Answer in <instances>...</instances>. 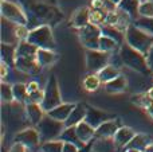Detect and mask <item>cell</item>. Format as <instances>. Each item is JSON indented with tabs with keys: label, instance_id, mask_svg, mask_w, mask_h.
I'll return each instance as SVG.
<instances>
[{
	"label": "cell",
	"instance_id": "1",
	"mask_svg": "<svg viewBox=\"0 0 153 152\" xmlns=\"http://www.w3.org/2000/svg\"><path fill=\"white\" fill-rule=\"evenodd\" d=\"M125 42L146 55L153 47V35L138 27L136 23H132L125 31Z\"/></svg>",
	"mask_w": 153,
	"mask_h": 152
},
{
	"label": "cell",
	"instance_id": "2",
	"mask_svg": "<svg viewBox=\"0 0 153 152\" xmlns=\"http://www.w3.org/2000/svg\"><path fill=\"white\" fill-rule=\"evenodd\" d=\"M120 55H121V59L124 62V66L129 67V69L134 70L137 73H141L144 75H148L152 73L148 66L146 55H144L138 50L133 48L126 42L120 47Z\"/></svg>",
	"mask_w": 153,
	"mask_h": 152
},
{
	"label": "cell",
	"instance_id": "3",
	"mask_svg": "<svg viewBox=\"0 0 153 152\" xmlns=\"http://www.w3.org/2000/svg\"><path fill=\"white\" fill-rule=\"evenodd\" d=\"M35 128L39 132L42 143H45V142H50V140L59 139V136L63 132V129L66 128V125H65L63 121L56 120V118L51 117L50 115L46 113L45 117L40 120V123Z\"/></svg>",
	"mask_w": 153,
	"mask_h": 152
},
{
	"label": "cell",
	"instance_id": "4",
	"mask_svg": "<svg viewBox=\"0 0 153 152\" xmlns=\"http://www.w3.org/2000/svg\"><path fill=\"white\" fill-rule=\"evenodd\" d=\"M27 40L32 45H35L38 48L54 50V47H55V39H54L53 35V30L47 24H42V26H38L35 28L30 30Z\"/></svg>",
	"mask_w": 153,
	"mask_h": 152
},
{
	"label": "cell",
	"instance_id": "5",
	"mask_svg": "<svg viewBox=\"0 0 153 152\" xmlns=\"http://www.w3.org/2000/svg\"><path fill=\"white\" fill-rule=\"evenodd\" d=\"M62 104V97H61V92H59V85H58V80L55 75H50L48 81L46 83L45 88V94H43V100L40 102L43 110L46 113L48 110L54 109L55 107Z\"/></svg>",
	"mask_w": 153,
	"mask_h": 152
},
{
	"label": "cell",
	"instance_id": "6",
	"mask_svg": "<svg viewBox=\"0 0 153 152\" xmlns=\"http://www.w3.org/2000/svg\"><path fill=\"white\" fill-rule=\"evenodd\" d=\"M79 40L86 50H100V39L102 37L101 26L90 22L87 26L79 28Z\"/></svg>",
	"mask_w": 153,
	"mask_h": 152
},
{
	"label": "cell",
	"instance_id": "7",
	"mask_svg": "<svg viewBox=\"0 0 153 152\" xmlns=\"http://www.w3.org/2000/svg\"><path fill=\"white\" fill-rule=\"evenodd\" d=\"M110 54L102 50H86V67L90 73L98 74L110 62Z\"/></svg>",
	"mask_w": 153,
	"mask_h": 152
},
{
	"label": "cell",
	"instance_id": "8",
	"mask_svg": "<svg viewBox=\"0 0 153 152\" xmlns=\"http://www.w3.org/2000/svg\"><path fill=\"white\" fill-rule=\"evenodd\" d=\"M1 16L15 24H23V26L28 24V18L24 13V11L15 3L7 1V0L1 1Z\"/></svg>",
	"mask_w": 153,
	"mask_h": 152
},
{
	"label": "cell",
	"instance_id": "9",
	"mask_svg": "<svg viewBox=\"0 0 153 152\" xmlns=\"http://www.w3.org/2000/svg\"><path fill=\"white\" fill-rule=\"evenodd\" d=\"M111 118H116V116L110 115V113H106L101 109H97V108H94V107L86 105V117H85V121L89 123L91 127H94L95 129L102 123H105V121H108V120H111Z\"/></svg>",
	"mask_w": 153,
	"mask_h": 152
},
{
	"label": "cell",
	"instance_id": "10",
	"mask_svg": "<svg viewBox=\"0 0 153 152\" xmlns=\"http://www.w3.org/2000/svg\"><path fill=\"white\" fill-rule=\"evenodd\" d=\"M13 142L22 143L27 148H35L36 145H39V143H42V140H40V135L38 129L34 127V128H27L16 133Z\"/></svg>",
	"mask_w": 153,
	"mask_h": 152
},
{
	"label": "cell",
	"instance_id": "11",
	"mask_svg": "<svg viewBox=\"0 0 153 152\" xmlns=\"http://www.w3.org/2000/svg\"><path fill=\"white\" fill-rule=\"evenodd\" d=\"M120 128H121V124L117 118L108 120L95 129V139H113Z\"/></svg>",
	"mask_w": 153,
	"mask_h": 152
},
{
	"label": "cell",
	"instance_id": "12",
	"mask_svg": "<svg viewBox=\"0 0 153 152\" xmlns=\"http://www.w3.org/2000/svg\"><path fill=\"white\" fill-rule=\"evenodd\" d=\"M16 27L18 24L7 20L1 16V43H8V45H19V39L16 35Z\"/></svg>",
	"mask_w": 153,
	"mask_h": 152
},
{
	"label": "cell",
	"instance_id": "13",
	"mask_svg": "<svg viewBox=\"0 0 153 152\" xmlns=\"http://www.w3.org/2000/svg\"><path fill=\"white\" fill-rule=\"evenodd\" d=\"M15 67L27 74H34V73L39 72L40 69L39 63L35 58H24V57H16Z\"/></svg>",
	"mask_w": 153,
	"mask_h": 152
},
{
	"label": "cell",
	"instance_id": "14",
	"mask_svg": "<svg viewBox=\"0 0 153 152\" xmlns=\"http://www.w3.org/2000/svg\"><path fill=\"white\" fill-rule=\"evenodd\" d=\"M26 115L28 117L30 123L34 127H36L38 124L40 123L43 117H45L46 112L43 110L42 105L36 104V102H27L26 104Z\"/></svg>",
	"mask_w": 153,
	"mask_h": 152
},
{
	"label": "cell",
	"instance_id": "15",
	"mask_svg": "<svg viewBox=\"0 0 153 152\" xmlns=\"http://www.w3.org/2000/svg\"><path fill=\"white\" fill-rule=\"evenodd\" d=\"M136 136V132L132 128H128V127H121V128L117 131V133L114 135L113 140L114 144L117 148H126V145L132 142V139Z\"/></svg>",
	"mask_w": 153,
	"mask_h": 152
},
{
	"label": "cell",
	"instance_id": "16",
	"mask_svg": "<svg viewBox=\"0 0 153 152\" xmlns=\"http://www.w3.org/2000/svg\"><path fill=\"white\" fill-rule=\"evenodd\" d=\"M75 129H76V135H78V137L81 139V142L83 144H87V143L93 142L95 139V128L90 125L89 123H86L85 120L82 123H79L75 127Z\"/></svg>",
	"mask_w": 153,
	"mask_h": 152
},
{
	"label": "cell",
	"instance_id": "17",
	"mask_svg": "<svg viewBox=\"0 0 153 152\" xmlns=\"http://www.w3.org/2000/svg\"><path fill=\"white\" fill-rule=\"evenodd\" d=\"M86 117V105L82 104H76L74 108H73L71 113L69 115L67 120L65 121V125L66 127H76L79 123L85 120Z\"/></svg>",
	"mask_w": 153,
	"mask_h": 152
},
{
	"label": "cell",
	"instance_id": "18",
	"mask_svg": "<svg viewBox=\"0 0 153 152\" xmlns=\"http://www.w3.org/2000/svg\"><path fill=\"white\" fill-rule=\"evenodd\" d=\"M39 48L35 45L30 43L28 40H20L16 46V57H24V58H35L36 59V53Z\"/></svg>",
	"mask_w": 153,
	"mask_h": 152
},
{
	"label": "cell",
	"instance_id": "19",
	"mask_svg": "<svg viewBox=\"0 0 153 152\" xmlns=\"http://www.w3.org/2000/svg\"><path fill=\"white\" fill-rule=\"evenodd\" d=\"M140 0H121L118 3V10L124 11L125 13L130 16L132 19H138V8H140Z\"/></svg>",
	"mask_w": 153,
	"mask_h": 152
},
{
	"label": "cell",
	"instance_id": "20",
	"mask_svg": "<svg viewBox=\"0 0 153 152\" xmlns=\"http://www.w3.org/2000/svg\"><path fill=\"white\" fill-rule=\"evenodd\" d=\"M74 107H75L74 104H63V102H62L61 105L55 107L54 109L48 110L47 115H50L51 117H54V118H56V120L63 121L65 123V121L67 120V117H69V115L71 113V110H73Z\"/></svg>",
	"mask_w": 153,
	"mask_h": 152
},
{
	"label": "cell",
	"instance_id": "21",
	"mask_svg": "<svg viewBox=\"0 0 153 152\" xmlns=\"http://www.w3.org/2000/svg\"><path fill=\"white\" fill-rule=\"evenodd\" d=\"M56 59H58V55L48 48H39L36 53V61L40 67L51 66L54 62H56Z\"/></svg>",
	"mask_w": 153,
	"mask_h": 152
},
{
	"label": "cell",
	"instance_id": "22",
	"mask_svg": "<svg viewBox=\"0 0 153 152\" xmlns=\"http://www.w3.org/2000/svg\"><path fill=\"white\" fill-rule=\"evenodd\" d=\"M90 12H91V11L86 7L79 8L71 19V26L75 27V28H78V30L82 28V27H85V26H87V24L90 23Z\"/></svg>",
	"mask_w": 153,
	"mask_h": 152
},
{
	"label": "cell",
	"instance_id": "23",
	"mask_svg": "<svg viewBox=\"0 0 153 152\" xmlns=\"http://www.w3.org/2000/svg\"><path fill=\"white\" fill-rule=\"evenodd\" d=\"M101 30H102V35H106V37L114 39L120 45V47L125 43V32L121 31L120 28H117V27H114V26H110V24H102Z\"/></svg>",
	"mask_w": 153,
	"mask_h": 152
},
{
	"label": "cell",
	"instance_id": "24",
	"mask_svg": "<svg viewBox=\"0 0 153 152\" xmlns=\"http://www.w3.org/2000/svg\"><path fill=\"white\" fill-rule=\"evenodd\" d=\"M16 59V45H8L1 43V62L8 66H15Z\"/></svg>",
	"mask_w": 153,
	"mask_h": 152
},
{
	"label": "cell",
	"instance_id": "25",
	"mask_svg": "<svg viewBox=\"0 0 153 152\" xmlns=\"http://www.w3.org/2000/svg\"><path fill=\"white\" fill-rule=\"evenodd\" d=\"M59 140H62L63 143H73L79 148H82L85 145L78 137V135H76L75 127H66L63 129V132L61 133V136H59Z\"/></svg>",
	"mask_w": 153,
	"mask_h": 152
},
{
	"label": "cell",
	"instance_id": "26",
	"mask_svg": "<svg viewBox=\"0 0 153 152\" xmlns=\"http://www.w3.org/2000/svg\"><path fill=\"white\" fill-rule=\"evenodd\" d=\"M128 82H126V78L124 75L120 74L118 77H116L114 80H111L110 82L105 83V89L108 93H121L126 89Z\"/></svg>",
	"mask_w": 153,
	"mask_h": 152
},
{
	"label": "cell",
	"instance_id": "27",
	"mask_svg": "<svg viewBox=\"0 0 153 152\" xmlns=\"http://www.w3.org/2000/svg\"><path fill=\"white\" fill-rule=\"evenodd\" d=\"M151 144V139L146 135H137L132 139V142L126 145V148H132V150H138L141 152H145V150L148 148V145Z\"/></svg>",
	"mask_w": 153,
	"mask_h": 152
},
{
	"label": "cell",
	"instance_id": "28",
	"mask_svg": "<svg viewBox=\"0 0 153 152\" xmlns=\"http://www.w3.org/2000/svg\"><path fill=\"white\" fill-rule=\"evenodd\" d=\"M120 75V72H118V67H116L114 65L109 63L108 66H105L100 73H98V77H100L101 82L102 83H108L110 82L111 80H114L116 77Z\"/></svg>",
	"mask_w": 153,
	"mask_h": 152
},
{
	"label": "cell",
	"instance_id": "29",
	"mask_svg": "<svg viewBox=\"0 0 153 152\" xmlns=\"http://www.w3.org/2000/svg\"><path fill=\"white\" fill-rule=\"evenodd\" d=\"M12 90H13L15 101H18L19 104L28 102V89H27V85L18 82L15 85H12Z\"/></svg>",
	"mask_w": 153,
	"mask_h": 152
},
{
	"label": "cell",
	"instance_id": "30",
	"mask_svg": "<svg viewBox=\"0 0 153 152\" xmlns=\"http://www.w3.org/2000/svg\"><path fill=\"white\" fill-rule=\"evenodd\" d=\"M63 144L65 143L59 139L50 140V142H45L40 145L42 152H63Z\"/></svg>",
	"mask_w": 153,
	"mask_h": 152
},
{
	"label": "cell",
	"instance_id": "31",
	"mask_svg": "<svg viewBox=\"0 0 153 152\" xmlns=\"http://www.w3.org/2000/svg\"><path fill=\"white\" fill-rule=\"evenodd\" d=\"M118 43L116 42L114 39L106 37V35H102L100 39V50L106 51V53H113V51H117L118 48Z\"/></svg>",
	"mask_w": 153,
	"mask_h": 152
},
{
	"label": "cell",
	"instance_id": "32",
	"mask_svg": "<svg viewBox=\"0 0 153 152\" xmlns=\"http://www.w3.org/2000/svg\"><path fill=\"white\" fill-rule=\"evenodd\" d=\"M101 83L102 82H101L98 74H94V73H91L90 75H87V77L85 78V81H83V86H85V89H86L87 92L97 90V89L100 88Z\"/></svg>",
	"mask_w": 153,
	"mask_h": 152
},
{
	"label": "cell",
	"instance_id": "33",
	"mask_svg": "<svg viewBox=\"0 0 153 152\" xmlns=\"http://www.w3.org/2000/svg\"><path fill=\"white\" fill-rule=\"evenodd\" d=\"M0 96H1V101L3 102H12L15 100L13 97V90H12V86L5 83L3 81L0 83Z\"/></svg>",
	"mask_w": 153,
	"mask_h": 152
},
{
	"label": "cell",
	"instance_id": "34",
	"mask_svg": "<svg viewBox=\"0 0 153 152\" xmlns=\"http://www.w3.org/2000/svg\"><path fill=\"white\" fill-rule=\"evenodd\" d=\"M140 18H153V0H146L140 4L138 8Z\"/></svg>",
	"mask_w": 153,
	"mask_h": 152
},
{
	"label": "cell",
	"instance_id": "35",
	"mask_svg": "<svg viewBox=\"0 0 153 152\" xmlns=\"http://www.w3.org/2000/svg\"><path fill=\"white\" fill-rule=\"evenodd\" d=\"M136 24L153 35V18H138L136 19Z\"/></svg>",
	"mask_w": 153,
	"mask_h": 152
},
{
	"label": "cell",
	"instance_id": "36",
	"mask_svg": "<svg viewBox=\"0 0 153 152\" xmlns=\"http://www.w3.org/2000/svg\"><path fill=\"white\" fill-rule=\"evenodd\" d=\"M43 94L45 92L40 89V90H36L34 93H30L28 94V102H36V104H40L43 100Z\"/></svg>",
	"mask_w": 153,
	"mask_h": 152
},
{
	"label": "cell",
	"instance_id": "37",
	"mask_svg": "<svg viewBox=\"0 0 153 152\" xmlns=\"http://www.w3.org/2000/svg\"><path fill=\"white\" fill-rule=\"evenodd\" d=\"M8 152H27V147L26 145H23L22 143H13L12 145H11V148L8 150Z\"/></svg>",
	"mask_w": 153,
	"mask_h": 152
},
{
	"label": "cell",
	"instance_id": "38",
	"mask_svg": "<svg viewBox=\"0 0 153 152\" xmlns=\"http://www.w3.org/2000/svg\"><path fill=\"white\" fill-rule=\"evenodd\" d=\"M79 147H76L73 143H65L63 144V152H78Z\"/></svg>",
	"mask_w": 153,
	"mask_h": 152
},
{
	"label": "cell",
	"instance_id": "39",
	"mask_svg": "<svg viewBox=\"0 0 153 152\" xmlns=\"http://www.w3.org/2000/svg\"><path fill=\"white\" fill-rule=\"evenodd\" d=\"M94 142H95V140H93V142L85 144L82 148H79L78 152H93V151H94Z\"/></svg>",
	"mask_w": 153,
	"mask_h": 152
},
{
	"label": "cell",
	"instance_id": "40",
	"mask_svg": "<svg viewBox=\"0 0 153 152\" xmlns=\"http://www.w3.org/2000/svg\"><path fill=\"white\" fill-rule=\"evenodd\" d=\"M27 89H28V94L30 93H34V92H36V90H40L39 83L35 82V81H31V82L27 85Z\"/></svg>",
	"mask_w": 153,
	"mask_h": 152
},
{
	"label": "cell",
	"instance_id": "41",
	"mask_svg": "<svg viewBox=\"0 0 153 152\" xmlns=\"http://www.w3.org/2000/svg\"><path fill=\"white\" fill-rule=\"evenodd\" d=\"M146 61H148V66L151 69V72L153 73V47L151 48L148 54H146Z\"/></svg>",
	"mask_w": 153,
	"mask_h": 152
},
{
	"label": "cell",
	"instance_id": "42",
	"mask_svg": "<svg viewBox=\"0 0 153 152\" xmlns=\"http://www.w3.org/2000/svg\"><path fill=\"white\" fill-rule=\"evenodd\" d=\"M8 65H5L4 62H1V66H0V69H1V78L4 80L5 77H7V73H8Z\"/></svg>",
	"mask_w": 153,
	"mask_h": 152
},
{
	"label": "cell",
	"instance_id": "43",
	"mask_svg": "<svg viewBox=\"0 0 153 152\" xmlns=\"http://www.w3.org/2000/svg\"><path fill=\"white\" fill-rule=\"evenodd\" d=\"M146 109H148V113H149V115H151L152 117H153V100H152L151 102H149L148 105H146Z\"/></svg>",
	"mask_w": 153,
	"mask_h": 152
},
{
	"label": "cell",
	"instance_id": "44",
	"mask_svg": "<svg viewBox=\"0 0 153 152\" xmlns=\"http://www.w3.org/2000/svg\"><path fill=\"white\" fill-rule=\"evenodd\" d=\"M145 152H153V143H151V144L148 145V148L145 150Z\"/></svg>",
	"mask_w": 153,
	"mask_h": 152
},
{
	"label": "cell",
	"instance_id": "45",
	"mask_svg": "<svg viewBox=\"0 0 153 152\" xmlns=\"http://www.w3.org/2000/svg\"><path fill=\"white\" fill-rule=\"evenodd\" d=\"M148 97H149V98H151V101L153 100V88H151V90L148 92Z\"/></svg>",
	"mask_w": 153,
	"mask_h": 152
},
{
	"label": "cell",
	"instance_id": "46",
	"mask_svg": "<svg viewBox=\"0 0 153 152\" xmlns=\"http://www.w3.org/2000/svg\"><path fill=\"white\" fill-rule=\"evenodd\" d=\"M124 152H141V151H138V150H132V148H125Z\"/></svg>",
	"mask_w": 153,
	"mask_h": 152
},
{
	"label": "cell",
	"instance_id": "47",
	"mask_svg": "<svg viewBox=\"0 0 153 152\" xmlns=\"http://www.w3.org/2000/svg\"><path fill=\"white\" fill-rule=\"evenodd\" d=\"M111 1H114V3H116V4H118V3L121 1V0H111Z\"/></svg>",
	"mask_w": 153,
	"mask_h": 152
},
{
	"label": "cell",
	"instance_id": "48",
	"mask_svg": "<svg viewBox=\"0 0 153 152\" xmlns=\"http://www.w3.org/2000/svg\"><path fill=\"white\" fill-rule=\"evenodd\" d=\"M140 1H141V3H143V1H146V0H140Z\"/></svg>",
	"mask_w": 153,
	"mask_h": 152
}]
</instances>
